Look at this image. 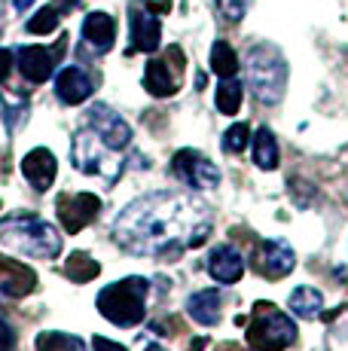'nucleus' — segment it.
Masks as SVG:
<instances>
[{"label":"nucleus","mask_w":348,"mask_h":351,"mask_svg":"<svg viewBox=\"0 0 348 351\" xmlns=\"http://www.w3.org/2000/svg\"><path fill=\"white\" fill-rule=\"evenodd\" d=\"M0 245L28 254L34 260H52L62 254V235L55 232V226H49L34 214H12L0 220Z\"/></svg>","instance_id":"obj_2"},{"label":"nucleus","mask_w":348,"mask_h":351,"mask_svg":"<svg viewBox=\"0 0 348 351\" xmlns=\"http://www.w3.org/2000/svg\"><path fill=\"white\" fill-rule=\"evenodd\" d=\"M208 275L217 285H236L245 275V260L238 256L236 247L220 245L208 254Z\"/></svg>","instance_id":"obj_16"},{"label":"nucleus","mask_w":348,"mask_h":351,"mask_svg":"<svg viewBox=\"0 0 348 351\" xmlns=\"http://www.w3.org/2000/svg\"><path fill=\"white\" fill-rule=\"evenodd\" d=\"M55 208H58V217H62L64 232L73 235L98 217V211H101V199L92 195V193H64L62 199L55 202Z\"/></svg>","instance_id":"obj_10"},{"label":"nucleus","mask_w":348,"mask_h":351,"mask_svg":"<svg viewBox=\"0 0 348 351\" xmlns=\"http://www.w3.org/2000/svg\"><path fill=\"white\" fill-rule=\"evenodd\" d=\"M171 168L177 180H184L186 186H196V190H214L220 184V168L211 159L199 156L196 150H180Z\"/></svg>","instance_id":"obj_9"},{"label":"nucleus","mask_w":348,"mask_h":351,"mask_svg":"<svg viewBox=\"0 0 348 351\" xmlns=\"http://www.w3.org/2000/svg\"><path fill=\"white\" fill-rule=\"evenodd\" d=\"M297 342V324L287 318L281 308L269 302L253 306V324L247 330V346L257 351H284Z\"/></svg>","instance_id":"obj_5"},{"label":"nucleus","mask_w":348,"mask_h":351,"mask_svg":"<svg viewBox=\"0 0 348 351\" xmlns=\"http://www.w3.org/2000/svg\"><path fill=\"white\" fill-rule=\"evenodd\" d=\"M129 28H132V49L138 52H156L159 37H162V25H159L156 12L147 10L144 3L129 6Z\"/></svg>","instance_id":"obj_12"},{"label":"nucleus","mask_w":348,"mask_h":351,"mask_svg":"<svg viewBox=\"0 0 348 351\" xmlns=\"http://www.w3.org/2000/svg\"><path fill=\"white\" fill-rule=\"evenodd\" d=\"M287 308H290L297 318H318L321 308H324V296L314 287H297L287 300Z\"/></svg>","instance_id":"obj_19"},{"label":"nucleus","mask_w":348,"mask_h":351,"mask_svg":"<svg viewBox=\"0 0 348 351\" xmlns=\"http://www.w3.org/2000/svg\"><path fill=\"white\" fill-rule=\"evenodd\" d=\"M58 52H64V37L55 49H46V46H22L18 56H16V64H18V71H22V77L28 80V83L40 86L52 77V71H55Z\"/></svg>","instance_id":"obj_11"},{"label":"nucleus","mask_w":348,"mask_h":351,"mask_svg":"<svg viewBox=\"0 0 348 351\" xmlns=\"http://www.w3.org/2000/svg\"><path fill=\"white\" fill-rule=\"evenodd\" d=\"M83 40L92 46L95 52H107L116 43V22L107 12H89L83 19Z\"/></svg>","instance_id":"obj_17"},{"label":"nucleus","mask_w":348,"mask_h":351,"mask_svg":"<svg viewBox=\"0 0 348 351\" xmlns=\"http://www.w3.org/2000/svg\"><path fill=\"white\" fill-rule=\"evenodd\" d=\"M86 119H89V128L101 138V144L107 150H123V147H129L132 128L125 125V119L119 117L116 110H110L107 104H92L89 113H86Z\"/></svg>","instance_id":"obj_8"},{"label":"nucleus","mask_w":348,"mask_h":351,"mask_svg":"<svg viewBox=\"0 0 348 351\" xmlns=\"http://www.w3.org/2000/svg\"><path fill=\"white\" fill-rule=\"evenodd\" d=\"M58 16H62V12H58L55 6H43V10H37V16L28 19V34H37V37L52 34L58 28Z\"/></svg>","instance_id":"obj_25"},{"label":"nucleus","mask_w":348,"mask_h":351,"mask_svg":"<svg viewBox=\"0 0 348 351\" xmlns=\"http://www.w3.org/2000/svg\"><path fill=\"white\" fill-rule=\"evenodd\" d=\"M211 71L217 73L220 80L236 77L238 73V56H236V49H232L226 40H217V43L211 46Z\"/></svg>","instance_id":"obj_23"},{"label":"nucleus","mask_w":348,"mask_h":351,"mask_svg":"<svg viewBox=\"0 0 348 351\" xmlns=\"http://www.w3.org/2000/svg\"><path fill=\"white\" fill-rule=\"evenodd\" d=\"M37 287V272L31 266L10 256H0V293L3 296H28Z\"/></svg>","instance_id":"obj_13"},{"label":"nucleus","mask_w":348,"mask_h":351,"mask_svg":"<svg viewBox=\"0 0 348 351\" xmlns=\"http://www.w3.org/2000/svg\"><path fill=\"white\" fill-rule=\"evenodd\" d=\"M208 217L184 193H150L135 199L113 223L119 247L138 256H159L199 247L208 235Z\"/></svg>","instance_id":"obj_1"},{"label":"nucleus","mask_w":348,"mask_h":351,"mask_svg":"<svg viewBox=\"0 0 348 351\" xmlns=\"http://www.w3.org/2000/svg\"><path fill=\"white\" fill-rule=\"evenodd\" d=\"M12 3H16V10H18V12H22V10H28V6H31V3H34V0H12Z\"/></svg>","instance_id":"obj_33"},{"label":"nucleus","mask_w":348,"mask_h":351,"mask_svg":"<svg viewBox=\"0 0 348 351\" xmlns=\"http://www.w3.org/2000/svg\"><path fill=\"white\" fill-rule=\"evenodd\" d=\"M217 10L226 22H242L247 12V0H217Z\"/></svg>","instance_id":"obj_27"},{"label":"nucleus","mask_w":348,"mask_h":351,"mask_svg":"<svg viewBox=\"0 0 348 351\" xmlns=\"http://www.w3.org/2000/svg\"><path fill=\"white\" fill-rule=\"evenodd\" d=\"M92 351H129V348L119 346V342L104 339V336H95V339H92Z\"/></svg>","instance_id":"obj_29"},{"label":"nucleus","mask_w":348,"mask_h":351,"mask_svg":"<svg viewBox=\"0 0 348 351\" xmlns=\"http://www.w3.org/2000/svg\"><path fill=\"white\" fill-rule=\"evenodd\" d=\"M214 104H217V110L226 113V117L238 113V107H242V83H238L236 77H223L217 86V95H214Z\"/></svg>","instance_id":"obj_22"},{"label":"nucleus","mask_w":348,"mask_h":351,"mask_svg":"<svg viewBox=\"0 0 348 351\" xmlns=\"http://www.w3.org/2000/svg\"><path fill=\"white\" fill-rule=\"evenodd\" d=\"M147 281L123 278L98 293V312L116 327H135L147 315Z\"/></svg>","instance_id":"obj_4"},{"label":"nucleus","mask_w":348,"mask_h":351,"mask_svg":"<svg viewBox=\"0 0 348 351\" xmlns=\"http://www.w3.org/2000/svg\"><path fill=\"white\" fill-rule=\"evenodd\" d=\"M10 71H12V52L10 49H0V83L10 77Z\"/></svg>","instance_id":"obj_30"},{"label":"nucleus","mask_w":348,"mask_h":351,"mask_svg":"<svg viewBox=\"0 0 348 351\" xmlns=\"http://www.w3.org/2000/svg\"><path fill=\"white\" fill-rule=\"evenodd\" d=\"M92 92H95V83H92V77L83 67H64L55 77V95L62 104H71V107L83 104Z\"/></svg>","instance_id":"obj_15"},{"label":"nucleus","mask_w":348,"mask_h":351,"mask_svg":"<svg viewBox=\"0 0 348 351\" xmlns=\"http://www.w3.org/2000/svg\"><path fill=\"white\" fill-rule=\"evenodd\" d=\"M79 3H83V0H55V3H52V6H55L58 12H71L73 6H79Z\"/></svg>","instance_id":"obj_31"},{"label":"nucleus","mask_w":348,"mask_h":351,"mask_svg":"<svg viewBox=\"0 0 348 351\" xmlns=\"http://www.w3.org/2000/svg\"><path fill=\"white\" fill-rule=\"evenodd\" d=\"M253 162L263 171H272L278 165V141L269 128H257V134H253Z\"/></svg>","instance_id":"obj_20"},{"label":"nucleus","mask_w":348,"mask_h":351,"mask_svg":"<svg viewBox=\"0 0 348 351\" xmlns=\"http://www.w3.org/2000/svg\"><path fill=\"white\" fill-rule=\"evenodd\" d=\"M220 306H223L220 290L208 287V290H199V293H192L190 300H186V315H190L196 324H202V327H217Z\"/></svg>","instance_id":"obj_18"},{"label":"nucleus","mask_w":348,"mask_h":351,"mask_svg":"<svg viewBox=\"0 0 348 351\" xmlns=\"http://www.w3.org/2000/svg\"><path fill=\"white\" fill-rule=\"evenodd\" d=\"M293 266H297V256L284 239H266L253 251V272H260L263 278H284L293 272Z\"/></svg>","instance_id":"obj_7"},{"label":"nucleus","mask_w":348,"mask_h":351,"mask_svg":"<svg viewBox=\"0 0 348 351\" xmlns=\"http://www.w3.org/2000/svg\"><path fill=\"white\" fill-rule=\"evenodd\" d=\"M34 346L37 351H86V342L71 333H40Z\"/></svg>","instance_id":"obj_24"},{"label":"nucleus","mask_w":348,"mask_h":351,"mask_svg":"<svg viewBox=\"0 0 348 351\" xmlns=\"http://www.w3.org/2000/svg\"><path fill=\"white\" fill-rule=\"evenodd\" d=\"M247 83L260 104H278L287 86V64L284 56L272 43H257L247 49Z\"/></svg>","instance_id":"obj_3"},{"label":"nucleus","mask_w":348,"mask_h":351,"mask_svg":"<svg viewBox=\"0 0 348 351\" xmlns=\"http://www.w3.org/2000/svg\"><path fill=\"white\" fill-rule=\"evenodd\" d=\"M12 348H16V333H12V327L0 315V351H12Z\"/></svg>","instance_id":"obj_28"},{"label":"nucleus","mask_w":348,"mask_h":351,"mask_svg":"<svg viewBox=\"0 0 348 351\" xmlns=\"http://www.w3.org/2000/svg\"><path fill=\"white\" fill-rule=\"evenodd\" d=\"M6 25V0H0V31H3Z\"/></svg>","instance_id":"obj_32"},{"label":"nucleus","mask_w":348,"mask_h":351,"mask_svg":"<svg viewBox=\"0 0 348 351\" xmlns=\"http://www.w3.org/2000/svg\"><path fill=\"white\" fill-rule=\"evenodd\" d=\"M22 174L28 178V184L34 186L37 193H46L58 174V162L46 147H37V150H31L28 156L22 159Z\"/></svg>","instance_id":"obj_14"},{"label":"nucleus","mask_w":348,"mask_h":351,"mask_svg":"<svg viewBox=\"0 0 348 351\" xmlns=\"http://www.w3.org/2000/svg\"><path fill=\"white\" fill-rule=\"evenodd\" d=\"M186 58L180 56L177 46H171L165 56L150 58L144 71V89L156 98H169L180 89V73H184Z\"/></svg>","instance_id":"obj_6"},{"label":"nucleus","mask_w":348,"mask_h":351,"mask_svg":"<svg viewBox=\"0 0 348 351\" xmlns=\"http://www.w3.org/2000/svg\"><path fill=\"white\" fill-rule=\"evenodd\" d=\"M147 351H165V348H159V346H150V348H147Z\"/></svg>","instance_id":"obj_34"},{"label":"nucleus","mask_w":348,"mask_h":351,"mask_svg":"<svg viewBox=\"0 0 348 351\" xmlns=\"http://www.w3.org/2000/svg\"><path fill=\"white\" fill-rule=\"evenodd\" d=\"M247 134H251V128H247V123H236L226 128L223 134V150L226 153H242L247 147Z\"/></svg>","instance_id":"obj_26"},{"label":"nucleus","mask_w":348,"mask_h":351,"mask_svg":"<svg viewBox=\"0 0 348 351\" xmlns=\"http://www.w3.org/2000/svg\"><path fill=\"white\" fill-rule=\"evenodd\" d=\"M64 278H71L73 285H86V281H92V278H98V272H101V266H98L95 260H92L89 254H83V251H77V254H71V260L64 263Z\"/></svg>","instance_id":"obj_21"}]
</instances>
